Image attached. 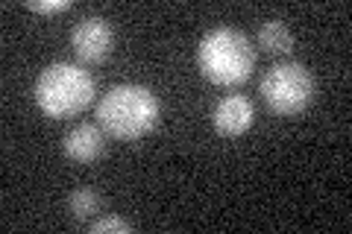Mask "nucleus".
I'll use <instances>...</instances> for the list:
<instances>
[{
  "label": "nucleus",
  "mask_w": 352,
  "mask_h": 234,
  "mask_svg": "<svg viewBox=\"0 0 352 234\" xmlns=\"http://www.w3.org/2000/svg\"><path fill=\"white\" fill-rule=\"evenodd\" d=\"M159 97L144 85H115L97 103V124L115 141H138L159 126Z\"/></svg>",
  "instance_id": "f257e3e1"
},
{
  "label": "nucleus",
  "mask_w": 352,
  "mask_h": 234,
  "mask_svg": "<svg viewBox=\"0 0 352 234\" xmlns=\"http://www.w3.org/2000/svg\"><path fill=\"white\" fill-rule=\"evenodd\" d=\"M197 65L208 82L235 88L250 80L256 68V47L250 44L244 32L232 27H217L206 32L197 47Z\"/></svg>",
  "instance_id": "f03ea898"
},
{
  "label": "nucleus",
  "mask_w": 352,
  "mask_h": 234,
  "mask_svg": "<svg viewBox=\"0 0 352 234\" xmlns=\"http://www.w3.org/2000/svg\"><path fill=\"white\" fill-rule=\"evenodd\" d=\"M32 97H36V106L41 108L44 117L68 120V117L82 115L91 106L94 80L80 65L56 62V65H47L38 73L36 85H32Z\"/></svg>",
  "instance_id": "7ed1b4c3"
},
{
  "label": "nucleus",
  "mask_w": 352,
  "mask_h": 234,
  "mask_svg": "<svg viewBox=\"0 0 352 234\" xmlns=\"http://www.w3.org/2000/svg\"><path fill=\"white\" fill-rule=\"evenodd\" d=\"M261 100L276 117H296L314 100V76L300 62H279L264 73Z\"/></svg>",
  "instance_id": "20e7f679"
},
{
  "label": "nucleus",
  "mask_w": 352,
  "mask_h": 234,
  "mask_svg": "<svg viewBox=\"0 0 352 234\" xmlns=\"http://www.w3.org/2000/svg\"><path fill=\"white\" fill-rule=\"evenodd\" d=\"M71 47H74L76 59H80L82 65H100V62L109 59V53H112V47H115V30L106 18L88 15V18L74 24Z\"/></svg>",
  "instance_id": "39448f33"
},
{
  "label": "nucleus",
  "mask_w": 352,
  "mask_h": 234,
  "mask_svg": "<svg viewBox=\"0 0 352 234\" xmlns=\"http://www.w3.org/2000/svg\"><path fill=\"white\" fill-rule=\"evenodd\" d=\"M252 117H256V108L244 94H229L214 106V129L217 135L223 138H238L252 126Z\"/></svg>",
  "instance_id": "423d86ee"
},
{
  "label": "nucleus",
  "mask_w": 352,
  "mask_h": 234,
  "mask_svg": "<svg viewBox=\"0 0 352 234\" xmlns=\"http://www.w3.org/2000/svg\"><path fill=\"white\" fill-rule=\"evenodd\" d=\"M103 147H106L103 129L94 126V124H80V126H74L68 135H65V155L74 159V161H80V164L100 159Z\"/></svg>",
  "instance_id": "0eeeda50"
},
{
  "label": "nucleus",
  "mask_w": 352,
  "mask_h": 234,
  "mask_svg": "<svg viewBox=\"0 0 352 234\" xmlns=\"http://www.w3.org/2000/svg\"><path fill=\"white\" fill-rule=\"evenodd\" d=\"M258 47L267 50L273 56H285L294 50V36L285 21H267L261 30H258Z\"/></svg>",
  "instance_id": "6e6552de"
},
{
  "label": "nucleus",
  "mask_w": 352,
  "mask_h": 234,
  "mask_svg": "<svg viewBox=\"0 0 352 234\" xmlns=\"http://www.w3.org/2000/svg\"><path fill=\"white\" fill-rule=\"evenodd\" d=\"M68 208H71V214L76 220H88V217H94L97 211H100V196H97L91 187H80V191L71 194Z\"/></svg>",
  "instance_id": "1a4fd4ad"
},
{
  "label": "nucleus",
  "mask_w": 352,
  "mask_h": 234,
  "mask_svg": "<svg viewBox=\"0 0 352 234\" xmlns=\"http://www.w3.org/2000/svg\"><path fill=\"white\" fill-rule=\"evenodd\" d=\"M94 234H103V231H118V234H129V231H135V226H132L129 220H124V217H100V220H94L91 226Z\"/></svg>",
  "instance_id": "9d476101"
},
{
  "label": "nucleus",
  "mask_w": 352,
  "mask_h": 234,
  "mask_svg": "<svg viewBox=\"0 0 352 234\" xmlns=\"http://www.w3.org/2000/svg\"><path fill=\"white\" fill-rule=\"evenodd\" d=\"M27 9H30V12L53 15V12H65V9H71V0H47V3H38V0H30Z\"/></svg>",
  "instance_id": "9b49d317"
}]
</instances>
